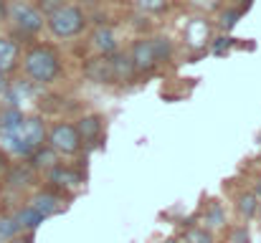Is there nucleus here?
I'll list each match as a JSON object with an SVG mask.
<instances>
[{"label":"nucleus","instance_id":"nucleus-14","mask_svg":"<svg viewBox=\"0 0 261 243\" xmlns=\"http://www.w3.org/2000/svg\"><path fill=\"white\" fill-rule=\"evenodd\" d=\"M13 218L18 221L20 231H23V228H25V231H33V228H38V226L43 223V215H41L38 210H33L31 205H28V208H23V210H18Z\"/></svg>","mask_w":261,"mask_h":243},{"label":"nucleus","instance_id":"nucleus-24","mask_svg":"<svg viewBox=\"0 0 261 243\" xmlns=\"http://www.w3.org/2000/svg\"><path fill=\"white\" fill-rule=\"evenodd\" d=\"M231 46H233V41H231V38H218V43H213V53H218V56H221V53H226Z\"/></svg>","mask_w":261,"mask_h":243},{"label":"nucleus","instance_id":"nucleus-9","mask_svg":"<svg viewBox=\"0 0 261 243\" xmlns=\"http://www.w3.org/2000/svg\"><path fill=\"white\" fill-rule=\"evenodd\" d=\"M18 61H20V48H18V43L10 41V38H0V71H3V74L13 71V69L18 66Z\"/></svg>","mask_w":261,"mask_h":243},{"label":"nucleus","instance_id":"nucleus-8","mask_svg":"<svg viewBox=\"0 0 261 243\" xmlns=\"http://www.w3.org/2000/svg\"><path fill=\"white\" fill-rule=\"evenodd\" d=\"M91 48L99 53V56H109L119 48L117 43V33L109 28V25H99L94 33H91Z\"/></svg>","mask_w":261,"mask_h":243},{"label":"nucleus","instance_id":"nucleus-18","mask_svg":"<svg viewBox=\"0 0 261 243\" xmlns=\"http://www.w3.org/2000/svg\"><path fill=\"white\" fill-rule=\"evenodd\" d=\"M132 3H135V8H137V10L150 13V15L168 10V0H132Z\"/></svg>","mask_w":261,"mask_h":243},{"label":"nucleus","instance_id":"nucleus-29","mask_svg":"<svg viewBox=\"0 0 261 243\" xmlns=\"http://www.w3.org/2000/svg\"><path fill=\"white\" fill-rule=\"evenodd\" d=\"M3 10H5V0H0V13H3Z\"/></svg>","mask_w":261,"mask_h":243},{"label":"nucleus","instance_id":"nucleus-21","mask_svg":"<svg viewBox=\"0 0 261 243\" xmlns=\"http://www.w3.org/2000/svg\"><path fill=\"white\" fill-rule=\"evenodd\" d=\"M239 18H241V13H239L236 8H228V10L221 13V23H218V25H221L223 31H231V28L239 23Z\"/></svg>","mask_w":261,"mask_h":243},{"label":"nucleus","instance_id":"nucleus-4","mask_svg":"<svg viewBox=\"0 0 261 243\" xmlns=\"http://www.w3.org/2000/svg\"><path fill=\"white\" fill-rule=\"evenodd\" d=\"M5 13H8L13 28H18L23 36H36L46 25L43 13L31 3H10V5H5Z\"/></svg>","mask_w":261,"mask_h":243},{"label":"nucleus","instance_id":"nucleus-27","mask_svg":"<svg viewBox=\"0 0 261 243\" xmlns=\"http://www.w3.org/2000/svg\"><path fill=\"white\" fill-rule=\"evenodd\" d=\"M10 243H31V238H18V236H13V238H8Z\"/></svg>","mask_w":261,"mask_h":243},{"label":"nucleus","instance_id":"nucleus-16","mask_svg":"<svg viewBox=\"0 0 261 243\" xmlns=\"http://www.w3.org/2000/svg\"><path fill=\"white\" fill-rule=\"evenodd\" d=\"M31 180H33V172H31V167H15V170L10 172V177H8L10 187H25Z\"/></svg>","mask_w":261,"mask_h":243},{"label":"nucleus","instance_id":"nucleus-3","mask_svg":"<svg viewBox=\"0 0 261 243\" xmlns=\"http://www.w3.org/2000/svg\"><path fill=\"white\" fill-rule=\"evenodd\" d=\"M46 25L56 38H74L87 28V15L79 5H61L46 18Z\"/></svg>","mask_w":261,"mask_h":243},{"label":"nucleus","instance_id":"nucleus-2","mask_svg":"<svg viewBox=\"0 0 261 243\" xmlns=\"http://www.w3.org/2000/svg\"><path fill=\"white\" fill-rule=\"evenodd\" d=\"M23 71L36 84H51L61 76V56L51 46H33L23 56Z\"/></svg>","mask_w":261,"mask_h":243},{"label":"nucleus","instance_id":"nucleus-10","mask_svg":"<svg viewBox=\"0 0 261 243\" xmlns=\"http://www.w3.org/2000/svg\"><path fill=\"white\" fill-rule=\"evenodd\" d=\"M31 208L38 210L43 218H46V215H54V213H59V210H64L61 200H59L54 193H36V195L31 198Z\"/></svg>","mask_w":261,"mask_h":243},{"label":"nucleus","instance_id":"nucleus-23","mask_svg":"<svg viewBox=\"0 0 261 243\" xmlns=\"http://www.w3.org/2000/svg\"><path fill=\"white\" fill-rule=\"evenodd\" d=\"M188 3H190V8H195L200 13H213L221 8V0H188Z\"/></svg>","mask_w":261,"mask_h":243},{"label":"nucleus","instance_id":"nucleus-5","mask_svg":"<svg viewBox=\"0 0 261 243\" xmlns=\"http://www.w3.org/2000/svg\"><path fill=\"white\" fill-rule=\"evenodd\" d=\"M46 137H48L51 147H54L56 152H61V155H76V152L82 150V145H84L82 137H79V132H76V127L69 124V122L54 124V129H51Z\"/></svg>","mask_w":261,"mask_h":243},{"label":"nucleus","instance_id":"nucleus-17","mask_svg":"<svg viewBox=\"0 0 261 243\" xmlns=\"http://www.w3.org/2000/svg\"><path fill=\"white\" fill-rule=\"evenodd\" d=\"M152 48H155L158 64H160V61H170V56H173V43H170L168 38H152Z\"/></svg>","mask_w":261,"mask_h":243},{"label":"nucleus","instance_id":"nucleus-1","mask_svg":"<svg viewBox=\"0 0 261 243\" xmlns=\"http://www.w3.org/2000/svg\"><path fill=\"white\" fill-rule=\"evenodd\" d=\"M46 134L48 132H46V124L41 117H23L15 127L0 129V142L13 155H31L43 145Z\"/></svg>","mask_w":261,"mask_h":243},{"label":"nucleus","instance_id":"nucleus-13","mask_svg":"<svg viewBox=\"0 0 261 243\" xmlns=\"http://www.w3.org/2000/svg\"><path fill=\"white\" fill-rule=\"evenodd\" d=\"M48 180L56 182L59 187H74V185L79 182V175H76L74 170H69V167H59V165H54V167L48 170Z\"/></svg>","mask_w":261,"mask_h":243},{"label":"nucleus","instance_id":"nucleus-6","mask_svg":"<svg viewBox=\"0 0 261 243\" xmlns=\"http://www.w3.org/2000/svg\"><path fill=\"white\" fill-rule=\"evenodd\" d=\"M129 61H132V66H135L137 74H150V71L158 66L152 41H137V43H132V48H129Z\"/></svg>","mask_w":261,"mask_h":243},{"label":"nucleus","instance_id":"nucleus-22","mask_svg":"<svg viewBox=\"0 0 261 243\" xmlns=\"http://www.w3.org/2000/svg\"><path fill=\"white\" fill-rule=\"evenodd\" d=\"M185 241L188 243H213V236L208 231H203V228H190L185 233Z\"/></svg>","mask_w":261,"mask_h":243},{"label":"nucleus","instance_id":"nucleus-11","mask_svg":"<svg viewBox=\"0 0 261 243\" xmlns=\"http://www.w3.org/2000/svg\"><path fill=\"white\" fill-rule=\"evenodd\" d=\"M76 132H79L82 142H84V140H87V142H94V140L99 137V132H101V119H99L96 114H87V117H82V119H79V124H76Z\"/></svg>","mask_w":261,"mask_h":243},{"label":"nucleus","instance_id":"nucleus-28","mask_svg":"<svg viewBox=\"0 0 261 243\" xmlns=\"http://www.w3.org/2000/svg\"><path fill=\"white\" fill-rule=\"evenodd\" d=\"M254 195H256V198H259V195H261V182H259V185H256V193H254Z\"/></svg>","mask_w":261,"mask_h":243},{"label":"nucleus","instance_id":"nucleus-12","mask_svg":"<svg viewBox=\"0 0 261 243\" xmlns=\"http://www.w3.org/2000/svg\"><path fill=\"white\" fill-rule=\"evenodd\" d=\"M84 71H87L89 79L99 81V84H112V71H109V64H107L104 56L101 59H91Z\"/></svg>","mask_w":261,"mask_h":243},{"label":"nucleus","instance_id":"nucleus-26","mask_svg":"<svg viewBox=\"0 0 261 243\" xmlns=\"http://www.w3.org/2000/svg\"><path fill=\"white\" fill-rule=\"evenodd\" d=\"M8 86H10V84H8V76H5V74L0 71V96H3V94L8 91Z\"/></svg>","mask_w":261,"mask_h":243},{"label":"nucleus","instance_id":"nucleus-19","mask_svg":"<svg viewBox=\"0 0 261 243\" xmlns=\"http://www.w3.org/2000/svg\"><path fill=\"white\" fill-rule=\"evenodd\" d=\"M239 210H241L246 218H254L256 210H259V205H256V195H254V193L241 195V198H239Z\"/></svg>","mask_w":261,"mask_h":243},{"label":"nucleus","instance_id":"nucleus-7","mask_svg":"<svg viewBox=\"0 0 261 243\" xmlns=\"http://www.w3.org/2000/svg\"><path fill=\"white\" fill-rule=\"evenodd\" d=\"M107 59V64H109V71H112V84L114 81H122V84H129V81L135 79V66H132V61H129V53H119V51H114V53H109V56H104Z\"/></svg>","mask_w":261,"mask_h":243},{"label":"nucleus","instance_id":"nucleus-20","mask_svg":"<svg viewBox=\"0 0 261 243\" xmlns=\"http://www.w3.org/2000/svg\"><path fill=\"white\" fill-rule=\"evenodd\" d=\"M20 233V226L15 218H0V238H13Z\"/></svg>","mask_w":261,"mask_h":243},{"label":"nucleus","instance_id":"nucleus-15","mask_svg":"<svg viewBox=\"0 0 261 243\" xmlns=\"http://www.w3.org/2000/svg\"><path fill=\"white\" fill-rule=\"evenodd\" d=\"M31 155H33V167H54V165L59 162L54 147H43V145H41V147H38L36 152H31Z\"/></svg>","mask_w":261,"mask_h":243},{"label":"nucleus","instance_id":"nucleus-25","mask_svg":"<svg viewBox=\"0 0 261 243\" xmlns=\"http://www.w3.org/2000/svg\"><path fill=\"white\" fill-rule=\"evenodd\" d=\"M233 243H249V233H246L244 228H239V231L233 233Z\"/></svg>","mask_w":261,"mask_h":243}]
</instances>
